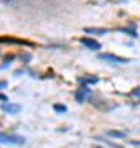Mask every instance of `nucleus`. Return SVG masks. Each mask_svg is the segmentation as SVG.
Wrapping results in <instances>:
<instances>
[{
  "mask_svg": "<svg viewBox=\"0 0 140 148\" xmlns=\"http://www.w3.org/2000/svg\"><path fill=\"white\" fill-rule=\"evenodd\" d=\"M99 59H101V61H109V63H114V64H127V63H130V59L115 56V54H112V53H101L99 54Z\"/></svg>",
  "mask_w": 140,
  "mask_h": 148,
  "instance_id": "nucleus-1",
  "label": "nucleus"
},
{
  "mask_svg": "<svg viewBox=\"0 0 140 148\" xmlns=\"http://www.w3.org/2000/svg\"><path fill=\"white\" fill-rule=\"evenodd\" d=\"M0 143H8V145H23L25 138L18 137V135H7V133L0 132Z\"/></svg>",
  "mask_w": 140,
  "mask_h": 148,
  "instance_id": "nucleus-2",
  "label": "nucleus"
},
{
  "mask_svg": "<svg viewBox=\"0 0 140 148\" xmlns=\"http://www.w3.org/2000/svg\"><path fill=\"white\" fill-rule=\"evenodd\" d=\"M79 41H81V45L82 46H86V48H89V49H94V51H99V49H101V43L99 41H96V40H92V38H81V40H79Z\"/></svg>",
  "mask_w": 140,
  "mask_h": 148,
  "instance_id": "nucleus-3",
  "label": "nucleus"
},
{
  "mask_svg": "<svg viewBox=\"0 0 140 148\" xmlns=\"http://www.w3.org/2000/svg\"><path fill=\"white\" fill-rule=\"evenodd\" d=\"M2 110L5 114H18L22 110V106L20 104H12V102H3L2 104Z\"/></svg>",
  "mask_w": 140,
  "mask_h": 148,
  "instance_id": "nucleus-4",
  "label": "nucleus"
},
{
  "mask_svg": "<svg viewBox=\"0 0 140 148\" xmlns=\"http://www.w3.org/2000/svg\"><path fill=\"white\" fill-rule=\"evenodd\" d=\"M89 94H91L89 86H81V87H78V90H76V101L78 102H84Z\"/></svg>",
  "mask_w": 140,
  "mask_h": 148,
  "instance_id": "nucleus-5",
  "label": "nucleus"
},
{
  "mask_svg": "<svg viewBox=\"0 0 140 148\" xmlns=\"http://www.w3.org/2000/svg\"><path fill=\"white\" fill-rule=\"evenodd\" d=\"M78 82L79 84H97L99 82V77H96V76H79L78 77Z\"/></svg>",
  "mask_w": 140,
  "mask_h": 148,
  "instance_id": "nucleus-6",
  "label": "nucleus"
},
{
  "mask_svg": "<svg viewBox=\"0 0 140 148\" xmlns=\"http://www.w3.org/2000/svg\"><path fill=\"white\" fill-rule=\"evenodd\" d=\"M87 35H106L109 32L107 28H84Z\"/></svg>",
  "mask_w": 140,
  "mask_h": 148,
  "instance_id": "nucleus-7",
  "label": "nucleus"
},
{
  "mask_svg": "<svg viewBox=\"0 0 140 148\" xmlns=\"http://www.w3.org/2000/svg\"><path fill=\"white\" fill-rule=\"evenodd\" d=\"M53 109H54V112H58V114H65V112L68 110L66 106H63V104H54Z\"/></svg>",
  "mask_w": 140,
  "mask_h": 148,
  "instance_id": "nucleus-8",
  "label": "nucleus"
},
{
  "mask_svg": "<svg viewBox=\"0 0 140 148\" xmlns=\"http://www.w3.org/2000/svg\"><path fill=\"white\" fill-rule=\"evenodd\" d=\"M107 133L110 135V137H114V138H124L125 137L124 132H117V130H109Z\"/></svg>",
  "mask_w": 140,
  "mask_h": 148,
  "instance_id": "nucleus-9",
  "label": "nucleus"
},
{
  "mask_svg": "<svg viewBox=\"0 0 140 148\" xmlns=\"http://www.w3.org/2000/svg\"><path fill=\"white\" fill-rule=\"evenodd\" d=\"M13 58H15V56H13V54H10V56H7V58H5V63H3V64H2V66H0V69L7 68V66H8V64H10L12 61H13Z\"/></svg>",
  "mask_w": 140,
  "mask_h": 148,
  "instance_id": "nucleus-10",
  "label": "nucleus"
},
{
  "mask_svg": "<svg viewBox=\"0 0 140 148\" xmlns=\"http://www.w3.org/2000/svg\"><path fill=\"white\" fill-rule=\"evenodd\" d=\"M132 95H139L140 97V87H135V89L132 90Z\"/></svg>",
  "mask_w": 140,
  "mask_h": 148,
  "instance_id": "nucleus-11",
  "label": "nucleus"
},
{
  "mask_svg": "<svg viewBox=\"0 0 140 148\" xmlns=\"http://www.w3.org/2000/svg\"><path fill=\"white\" fill-rule=\"evenodd\" d=\"M120 30H122V32H127V33H129V28H120ZM130 33H132V35H134V36H137V35H135L134 32H130Z\"/></svg>",
  "mask_w": 140,
  "mask_h": 148,
  "instance_id": "nucleus-12",
  "label": "nucleus"
},
{
  "mask_svg": "<svg viewBox=\"0 0 140 148\" xmlns=\"http://www.w3.org/2000/svg\"><path fill=\"white\" fill-rule=\"evenodd\" d=\"M0 101H8V99H7V95H2V94H0Z\"/></svg>",
  "mask_w": 140,
  "mask_h": 148,
  "instance_id": "nucleus-13",
  "label": "nucleus"
},
{
  "mask_svg": "<svg viewBox=\"0 0 140 148\" xmlns=\"http://www.w3.org/2000/svg\"><path fill=\"white\" fill-rule=\"evenodd\" d=\"M5 86H7V82H5V81H2V82H0V89H2V87H5Z\"/></svg>",
  "mask_w": 140,
  "mask_h": 148,
  "instance_id": "nucleus-14",
  "label": "nucleus"
}]
</instances>
